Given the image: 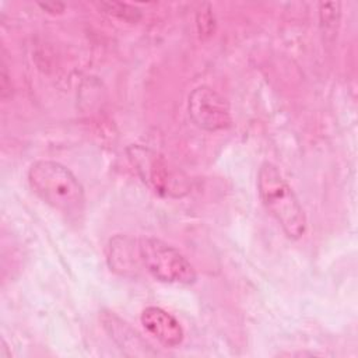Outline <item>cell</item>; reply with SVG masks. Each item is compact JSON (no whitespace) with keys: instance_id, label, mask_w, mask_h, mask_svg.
Wrapping results in <instances>:
<instances>
[{"instance_id":"6da1fadb","label":"cell","mask_w":358,"mask_h":358,"mask_svg":"<svg viewBox=\"0 0 358 358\" xmlns=\"http://www.w3.org/2000/svg\"><path fill=\"white\" fill-rule=\"evenodd\" d=\"M28 182L35 194L69 220H80L85 211L84 187L76 175L50 159H39L28 169Z\"/></svg>"},{"instance_id":"7a4b0ae2","label":"cell","mask_w":358,"mask_h":358,"mask_svg":"<svg viewBox=\"0 0 358 358\" xmlns=\"http://www.w3.org/2000/svg\"><path fill=\"white\" fill-rule=\"evenodd\" d=\"M257 192L264 208L289 239H299L305 235L308 227L305 211L280 169L268 161L259 168Z\"/></svg>"},{"instance_id":"3957f363","label":"cell","mask_w":358,"mask_h":358,"mask_svg":"<svg viewBox=\"0 0 358 358\" xmlns=\"http://www.w3.org/2000/svg\"><path fill=\"white\" fill-rule=\"evenodd\" d=\"M140 264L158 281L168 284H193L197 278L193 264L173 246L154 236L137 241Z\"/></svg>"},{"instance_id":"277c9868","label":"cell","mask_w":358,"mask_h":358,"mask_svg":"<svg viewBox=\"0 0 358 358\" xmlns=\"http://www.w3.org/2000/svg\"><path fill=\"white\" fill-rule=\"evenodd\" d=\"M127 154L141 180L155 193L182 197L189 192L187 178L180 171L172 168L157 151L136 144L127 148Z\"/></svg>"},{"instance_id":"5b68a950","label":"cell","mask_w":358,"mask_h":358,"mask_svg":"<svg viewBox=\"0 0 358 358\" xmlns=\"http://www.w3.org/2000/svg\"><path fill=\"white\" fill-rule=\"evenodd\" d=\"M187 110L193 123L207 131L224 130L232 123L227 99L207 85L196 87L189 94Z\"/></svg>"},{"instance_id":"8992f818","label":"cell","mask_w":358,"mask_h":358,"mask_svg":"<svg viewBox=\"0 0 358 358\" xmlns=\"http://www.w3.org/2000/svg\"><path fill=\"white\" fill-rule=\"evenodd\" d=\"M145 331L165 347L182 344L185 333L175 316L159 306H147L140 316Z\"/></svg>"},{"instance_id":"52a82bcc","label":"cell","mask_w":358,"mask_h":358,"mask_svg":"<svg viewBox=\"0 0 358 358\" xmlns=\"http://www.w3.org/2000/svg\"><path fill=\"white\" fill-rule=\"evenodd\" d=\"M102 323L110 338L126 354L133 357H144L155 354L151 345L124 320H122L113 312H105L102 315Z\"/></svg>"},{"instance_id":"ba28073f","label":"cell","mask_w":358,"mask_h":358,"mask_svg":"<svg viewBox=\"0 0 358 358\" xmlns=\"http://www.w3.org/2000/svg\"><path fill=\"white\" fill-rule=\"evenodd\" d=\"M108 259L110 268L120 274L134 271V267L140 264L137 256V242H133L126 236H115L109 242Z\"/></svg>"},{"instance_id":"9c48e42d","label":"cell","mask_w":358,"mask_h":358,"mask_svg":"<svg viewBox=\"0 0 358 358\" xmlns=\"http://www.w3.org/2000/svg\"><path fill=\"white\" fill-rule=\"evenodd\" d=\"M341 10L338 1H327L319 4V21L326 41H333L340 22Z\"/></svg>"},{"instance_id":"30bf717a","label":"cell","mask_w":358,"mask_h":358,"mask_svg":"<svg viewBox=\"0 0 358 358\" xmlns=\"http://www.w3.org/2000/svg\"><path fill=\"white\" fill-rule=\"evenodd\" d=\"M98 7L102 13L115 17L120 21L136 24L141 20V10L133 4L123 3V1H101Z\"/></svg>"},{"instance_id":"8fae6325","label":"cell","mask_w":358,"mask_h":358,"mask_svg":"<svg viewBox=\"0 0 358 358\" xmlns=\"http://www.w3.org/2000/svg\"><path fill=\"white\" fill-rule=\"evenodd\" d=\"M196 25L200 39H208L215 32V18L213 14V8L208 3L200 6L196 13Z\"/></svg>"},{"instance_id":"7c38bea8","label":"cell","mask_w":358,"mask_h":358,"mask_svg":"<svg viewBox=\"0 0 358 358\" xmlns=\"http://www.w3.org/2000/svg\"><path fill=\"white\" fill-rule=\"evenodd\" d=\"M38 6H39L43 11H46V13H49V14H53V15H56V14H62V13L64 11V8H66V6H64L63 3H60V1L39 3Z\"/></svg>"}]
</instances>
